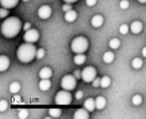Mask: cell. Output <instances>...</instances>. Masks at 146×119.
I'll list each match as a JSON object with an SVG mask.
<instances>
[{
  "instance_id": "cell-5",
  "label": "cell",
  "mask_w": 146,
  "mask_h": 119,
  "mask_svg": "<svg viewBox=\"0 0 146 119\" xmlns=\"http://www.w3.org/2000/svg\"><path fill=\"white\" fill-rule=\"evenodd\" d=\"M77 82H76V78L74 75H66L62 78L61 81V87L65 89V90H74L76 87Z\"/></svg>"
},
{
  "instance_id": "cell-13",
  "label": "cell",
  "mask_w": 146,
  "mask_h": 119,
  "mask_svg": "<svg viewBox=\"0 0 146 119\" xmlns=\"http://www.w3.org/2000/svg\"><path fill=\"white\" fill-rule=\"evenodd\" d=\"M38 76L41 79H49L52 76V71L50 67H44L39 71Z\"/></svg>"
},
{
  "instance_id": "cell-42",
  "label": "cell",
  "mask_w": 146,
  "mask_h": 119,
  "mask_svg": "<svg viewBox=\"0 0 146 119\" xmlns=\"http://www.w3.org/2000/svg\"><path fill=\"white\" fill-rule=\"evenodd\" d=\"M138 1L141 3H146V0H138Z\"/></svg>"
},
{
  "instance_id": "cell-23",
  "label": "cell",
  "mask_w": 146,
  "mask_h": 119,
  "mask_svg": "<svg viewBox=\"0 0 146 119\" xmlns=\"http://www.w3.org/2000/svg\"><path fill=\"white\" fill-rule=\"evenodd\" d=\"M132 66L134 69H140L143 66V60L140 58H134L132 61Z\"/></svg>"
},
{
  "instance_id": "cell-9",
  "label": "cell",
  "mask_w": 146,
  "mask_h": 119,
  "mask_svg": "<svg viewBox=\"0 0 146 119\" xmlns=\"http://www.w3.org/2000/svg\"><path fill=\"white\" fill-rule=\"evenodd\" d=\"M89 112L86 109V108H80L75 111L74 115V118L76 119H87L90 118L89 116Z\"/></svg>"
},
{
  "instance_id": "cell-16",
  "label": "cell",
  "mask_w": 146,
  "mask_h": 119,
  "mask_svg": "<svg viewBox=\"0 0 146 119\" xmlns=\"http://www.w3.org/2000/svg\"><path fill=\"white\" fill-rule=\"evenodd\" d=\"M95 103H96V108L98 109V110H102L106 106V99L103 96H98L96 98L95 100Z\"/></svg>"
},
{
  "instance_id": "cell-4",
  "label": "cell",
  "mask_w": 146,
  "mask_h": 119,
  "mask_svg": "<svg viewBox=\"0 0 146 119\" xmlns=\"http://www.w3.org/2000/svg\"><path fill=\"white\" fill-rule=\"evenodd\" d=\"M72 102V95L68 90L59 91L55 97V103L56 105H69Z\"/></svg>"
},
{
  "instance_id": "cell-11",
  "label": "cell",
  "mask_w": 146,
  "mask_h": 119,
  "mask_svg": "<svg viewBox=\"0 0 146 119\" xmlns=\"http://www.w3.org/2000/svg\"><path fill=\"white\" fill-rule=\"evenodd\" d=\"M104 17L100 14H96L94 15L92 18V20H91V23L92 25V26L94 27H100L102 26V25L104 24Z\"/></svg>"
},
{
  "instance_id": "cell-40",
  "label": "cell",
  "mask_w": 146,
  "mask_h": 119,
  "mask_svg": "<svg viewBox=\"0 0 146 119\" xmlns=\"http://www.w3.org/2000/svg\"><path fill=\"white\" fill-rule=\"evenodd\" d=\"M65 3H75V2H77L78 0H63Z\"/></svg>"
},
{
  "instance_id": "cell-19",
  "label": "cell",
  "mask_w": 146,
  "mask_h": 119,
  "mask_svg": "<svg viewBox=\"0 0 146 119\" xmlns=\"http://www.w3.org/2000/svg\"><path fill=\"white\" fill-rule=\"evenodd\" d=\"M103 60L107 64L112 63L114 61V60H115V55H114V53H112L110 51L105 52L104 54V55H103Z\"/></svg>"
},
{
  "instance_id": "cell-41",
  "label": "cell",
  "mask_w": 146,
  "mask_h": 119,
  "mask_svg": "<svg viewBox=\"0 0 146 119\" xmlns=\"http://www.w3.org/2000/svg\"><path fill=\"white\" fill-rule=\"evenodd\" d=\"M142 55H143L145 57H146V47H145V48L142 49Z\"/></svg>"
},
{
  "instance_id": "cell-10",
  "label": "cell",
  "mask_w": 146,
  "mask_h": 119,
  "mask_svg": "<svg viewBox=\"0 0 146 119\" xmlns=\"http://www.w3.org/2000/svg\"><path fill=\"white\" fill-rule=\"evenodd\" d=\"M130 30L134 34H139L142 32L143 30V24L139 20H135L133 21L131 26H130Z\"/></svg>"
},
{
  "instance_id": "cell-31",
  "label": "cell",
  "mask_w": 146,
  "mask_h": 119,
  "mask_svg": "<svg viewBox=\"0 0 146 119\" xmlns=\"http://www.w3.org/2000/svg\"><path fill=\"white\" fill-rule=\"evenodd\" d=\"M120 7L122 9H127L129 7V2L127 0H122L120 2Z\"/></svg>"
},
{
  "instance_id": "cell-26",
  "label": "cell",
  "mask_w": 146,
  "mask_h": 119,
  "mask_svg": "<svg viewBox=\"0 0 146 119\" xmlns=\"http://www.w3.org/2000/svg\"><path fill=\"white\" fill-rule=\"evenodd\" d=\"M132 101H133V105H135V106H139V105L142 103V101H143V98H142V96L139 95H135L133 97Z\"/></svg>"
},
{
  "instance_id": "cell-12",
  "label": "cell",
  "mask_w": 146,
  "mask_h": 119,
  "mask_svg": "<svg viewBox=\"0 0 146 119\" xmlns=\"http://www.w3.org/2000/svg\"><path fill=\"white\" fill-rule=\"evenodd\" d=\"M9 59L6 55L0 56V72L6 71L9 66Z\"/></svg>"
},
{
  "instance_id": "cell-37",
  "label": "cell",
  "mask_w": 146,
  "mask_h": 119,
  "mask_svg": "<svg viewBox=\"0 0 146 119\" xmlns=\"http://www.w3.org/2000/svg\"><path fill=\"white\" fill-rule=\"evenodd\" d=\"M74 76L76 78V79H80L81 78V72L80 70H76L74 72Z\"/></svg>"
},
{
  "instance_id": "cell-24",
  "label": "cell",
  "mask_w": 146,
  "mask_h": 119,
  "mask_svg": "<svg viewBox=\"0 0 146 119\" xmlns=\"http://www.w3.org/2000/svg\"><path fill=\"white\" fill-rule=\"evenodd\" d=\"M111 83V79L110 77L108 76H104L101 78V87L105 89V88H108Z\"/></svg>"
},
{
  "instance_id": "cell-32",
  "label": "cell",
  "mask_w": 146,
  "mask_h": 119,
  "mask_svg": "<svg viewBox=\"0 0 146 119\" xmlns=\"http://www.w3.org/2000/svg\"><path fill=\"white\" fill-rule=\"evenodd\" d=\"M8 14H9L8 9H5V8H2V9H0V18L3 19V18H4V17H6Z\"/></svg>"
},
{
  "instance_id": "cell-36",
  "label": "cell",
  "mask_w": 146,
  "mask_h": 119,
  "mask_svg": "<svg viewBox=\"0 0 146 119\" xmlns=\"http://www.w3.org/2000/svg\"><path fill=\"white\" fill-rule=\"evenodd\" d=\"M12 101H13L14 104H19V103H21V97L19 95H15V96L13 97Z\"/></svg>"
},
{
  "instance_id": "cell-7",
  "label": "cell",
  "mask_w": 146,
  "mask_h": 119,
  "mask_svg": "<svg viewBox=\"0 0 146 119\" xmlns=\"http://www.w3.org/2000/svg\"><path fill=\"white\" fill-rule=\"evenodd\" d=\"M39 38V33L36 29H29L26 31L23 36V39L27 43H36Z\"/></svg>"
},
{
  "instance_id": "cell-14",
  "label": "cell",
  "mask_w": 146,
  "mask_h": 119,
  "mask_svg": "<svg viewBox=\"0 0 146 119\" xmlns=\"http://www.w3.org/2000/svg\"><path fill=\"white\" fill-rule=\"evenodd\" d=\"M19 0H0V3L3 8L12 9L18 4Z\"/></svg>"
},
{
  "instance_id": "cell-28",
  "label": "cell",
  "mask_w": 146,
  "mask_h": 119,
  "mask_svg": "<svg viewBox=\"0 0 146 119\" xmlns=\"http://www.w3.org/2000/svg\"><path fill=\"white\" fill-rule=\"evenodd\" d=\"M44 54H45V52H44V49H37L36 58H37L38 60H41V59L44 58Z\"/></svg>"
},
{
  "instance_id": "cell-33",
  "label": "cell",
  "mask_w": 146,
  "mask_h": 119,
  "mask_svg": "<svg viewBox=\"0 0 146 119\" xmlns=\"http://www.w3.org/2000/svg\"><path fill=\"white\" fill-rule=\"evenodd\" d=\"M92 83V86H93V87L98 88V87L101 86V78H95Z\"/></svg>"
},
{
  "instance_id": "cell-21",
  "label": "cell",
  "mask_w": 146,
  "mask_h": 119,
  "mask_svg": "<svg viewBox=\"0 0 146 119\" xmlns=\"http://www.w3.org/2000/svg\"><path fill=\"white\" fill-rule=\"evenodd\" d=\"M21 89V85L18 82H13L9 85V92L12 94H16L20 91Z\"/></svg>"
},
{
  "instance_id": "cell-18",
  "label": "cell",
  "mask_w": 146,
  "mask_h": 119,
  "mask_svg": "<svg viewBox=\"0 0 146 119\" xmlns=\"http://www.w3.org/2000/svg\"><path fill=\"white\" fill-rule=\"evenodd\" d=\"M38 86H39V89L42 90V91H46L48 90L50 86H51V82L49 80V79H42L39 83H38Z\"/></svg>"
},
{
  "instance_id": "cell-30",
  "label": "cell",
  "mask_w": 146,
  "mask_h": 119,
  "mask_svg": "<svg viewBox=\"0 0 146 119\" xmlns=\"http://www.w3.org/2000/svg\"><path fill=\"white\" fill-rule=\"evenodd\" d=\"M8 108V102L5 100H2L0 101V112H4Z\"/></svg>"
},
{
  "instance_id": "cell-34",
  "label": "cell",
  "mask_w": 146,
  "mask_h": 119,
  "mask_svg": "<svg viewBox=\"0 0 146 119\" xmlns=\"http://www.w3.org/2000/svg\"><path fill=\"white\" fill-rule=\"evenodd\" d=\"M72 5L71 4H69V3H67V4H64L63 6H62V10L66 13V12H68V11H69V10H71L72 9Z\"/></svg>"
},
{
  "instance_id": "cell-1",
  "label": "cell",
  "mask_w": 146,
  "mask_h": 119,
  "mask_svg": "<svg viewBox=\"0 0 146 119\" xmlns=\"http://www.w3.org/2000/svg\"><path fill=\"white\" fill-rule=\"evenodd\" d=\"M21 29V21L19 18L12 16L4 20L1 26L2 34L7 38L16 37Z\"/></svg>"
},
{
  "instance_id": "cell-39",
  "label": "cell",
  "mask_w": 146,
  "mask_h": 119,
  "mask_svg": "<svg viewBox=\"0 0 146 119\" xmlns=\"http://www.w3.org/2000/svg\"><path fill=\"white\" fill-rule=\"evenodd\" d=\"M23 29H24V31H27V30L31 29V24H30V23H28V22H27V23L24 25Z\"/></svg>"
},
{
  "instance_id": "cell-22",
  "label": "cell",
  "mask_w": 146,
  "mask_h": 119,
  "mask_svg": "<svg viewBox=\"0 0 146 119\" xmlns=\"http://www.w3.org/2000/svg\"><path fill=\"white\" fill-rule=\"evenodd\" d=\"M49 114L53 118H58L62 114V110L58 108H51L49 110Z\"/></svg>"
},
{
  "instance_id": "cell-29",
  "label": "cell",
  "mask_w": 146,
  "mask_h": 119,
  "mask_svg": "<svg viewBox=\"0 0 146 119\" xmlns=\"http://www.w3.org/2000/svg\"><path fill=\"white\" fill-rule=\"evenodd\" d=\"M120 32L121 34H127L129 31V26L127 25V24H123L120 26Z\"/></svg>"
},
{
  "instance_id": "cell-8",
  "label": "cell",
  "mask_w": 146,
  "mask_h": 119,
  "mask_svg": "<svg viewBox=\"0 0 146 119\" xmlns=\"http://www.w3.org/2000/svg\"><path fill=\"white\" fill-rule=\"evenodd\" d=\"M51 12H52V9L49 5H42L38 10V14L39 18L45 20L50 17Z\"/></svg>"
},
{
  "instance_id": "cell-15",
  "label": "cell",
  "mask_w": 146,
  "mask_h": 119,
  "mask_svg": "<svg viewBox=\"0 0 146 119\" xmlns=\"http://www.w3.org/2000/svg\"><path fill=\"white\" fill-rule=\"evenodd\" d=\"M84 108H86L88 112H93L96 108V103H95V100L92 98H89L87 99L85 102H84Z\"/></svg>"
},
{
  "instance_id": "cell-27",
  "label": "cell",
  "mask_w": 146,
  "mask_h": 119,
  "mask_svg": "<svg viewBox=\"0 0 146 119\" xmlns=\"http://www.w3.org/2000/svg\"><path fill=\"white\" fill-rule=\"evenodd\" d=\"M18 117L19 118L24 119L27 118L28 117V111L26 110V109H21L19 111V114H18Z\"/></svg>"
},
{
  "instance_id": "cell-35",
  "label": "cell",
  "mask_w": 146,
  "mask_h": 119,
  "mask_svg": "<svg viewBox=\"0 0 146 119\" xmlns=\"http://www.w3.org/2000/svg\"><path fill=\"white\" fill-rule=\"evenodd\" d=\"M83 96H84V93H83V91H81V90H79V91L75 94V98H76L77 100L82 99Z\"/></svg>"
},
{
  "instance_id": "cell-3",
  "label": "cell",
  "mask_w": 146,
  "mask_h": 119,
  "mask_svg": "<svg viewBox=\"0 0 146 119\" xmlns=\"http://www.w3.org/2000/svg\"><path fill=\"white\" fill-rule=\"evenodd\" d=\"M89 47L88 40L85 37H75L71 43V49L75 54H83Z\"/></svg>"
},
{
  "instance_id": "cell-25",
  "label": "cell",
  "mask_w": 146,
  "mask_h": 119,
  "mask_svg": "<svg viewBox=\"0 0 146 119\" xmlns=\"http://www.w3.org/2000/svg\"><path fill=\"white\" fill-rule=\"evenodd\" d=\"M109 45H110V47L111 49H118V48L120 47V45H121V41H120L118 38H112V39L110 41Z\"/></svg>"
},
{
  "instance_id": "cell-38",
  "label": "cell",
  "mask_w": 146,
  "mask_h": 119,
  "mask_svg": "<svg viewBox=\"0 0 146 119\" xmlns=\"http://www.w3.org/2000/svg\"><path fill=\"white\" fill-rule=\"evenodd\" d=\"M97 1L98 0H86V3L88 6L92 7V6H94L96 3H97Z\"/></svg>"
},
{
  "instance_id": "cell-17",
  "label": "cell",
  "mask_w": 146,
  "mask_h": 119,
  "mask_svg": "<svg viewBox=\"0 0 146 119\" xmlns=\"http://www.w3.org/2000/svg\"><path fill=\"white\" fill-rule=\"evenodd\" d=\"M64 18H65V20L68 22H73L77 18V13H76V11L71 9V10H69V11H68V12L65 13Z\"/></svg>"
},
{
  "instance_id": "cell-20",
  "label": "cell",
  "mask_w": 146,
  "mask_h": 119,
  "mask_svg": "<svg viewBox=\"0 0 146 119\" xmlns=\"http://www.w3.org/2000/svg\"><path fill=\"white\" fill-rule=\"evenodd\" d=\"M86 56L84 54H77L74 57V61L77 65H82L86 62Z\"/></svg>"
},
{
  "instance_id": "cell-2",
  "label": "cell",
  "mask_w": 146,
  "mask_h": 119,
  "mask_svg": "<svg viewBox=\"0 0 146 119\" xmlns=\"http://www.w3.org/2000/svg\"><path fill=\"white\" fill-rule=\"evenodd\" d=\"M37 49L35 45L30 43H25L21 44L17 49L16 55L20 61L23 63H29L36 57Z\"/></svg>"
},
{
  "instance_id": "cell-43",
  "label": "cell",
  "mask_w": 146,
  "mask_h": 119,
  "mask_svg": "<svg viewBox=\"0 0 146 119\" xmlns=\"http://www.w3.org/2000/svg\"><path fill=\"white\" fill-rule=\"evenodd\" d=\"M23 2H27V1H29V0H22Z\"/></svg>"
},
{
  "instance_id": "cell-6",
  "label": "cell",
  "mask_w": 146,
  "mask_h": 119,
  "mask_svg": "<svg viewBox=\"0 0 146 119\" xmlns=\"http://www.w3.org/2000/svg\"><path fill=\"white\" fill-rule=\"evenodd\" d=\"M97 71L93 66H86L81 72V78L86 83H91L96 78Z\"/></svg>"
}]
</instances>
